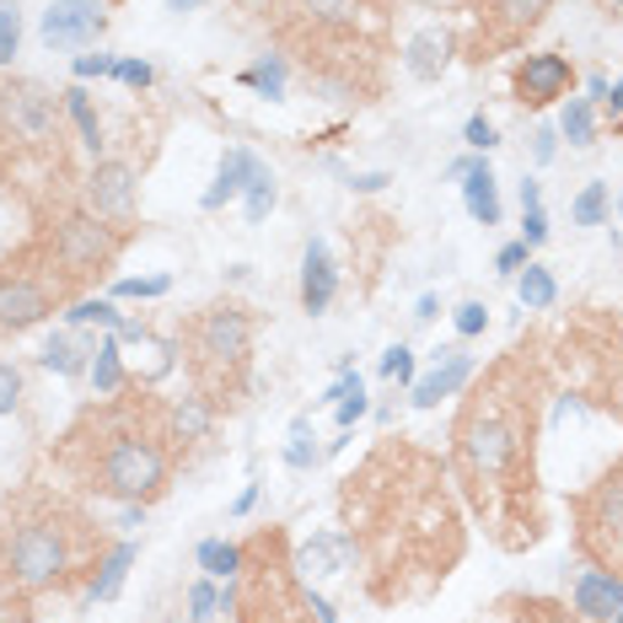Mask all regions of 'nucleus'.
<instances>
[{"label": "nucleus", "mask_w": 623, "mask_h": 623, "mask_svg": "<svg viewBox=\"0 0 623 623\" xmlns=\"http://www.w3.org/2000/svg\"><path fill=\"white\" fill-rule=\"evenodd\" d=\"M447 462L409 441L376 447L355 479H344V533L366 559L376 602H419L462 559L458 500Z\"/></svg>", "instance_id": "1"}, {"label": "nucleus", "mask_w": 623, "mask_h": 623, "mask_svg": "<svg viewBox=\"0 0 623 623\" xmlns=\"http://www.w3.org/2000/svg\"><path fill=\"white\" fill-rule=\"evenodd\" d=\"M538 409L543 361L527 350H505L473 382V393L458 409V425H452L447 473L500 548H533L543 538Z\"/></svg>", "instance_id": "2"}, {"label": "nucleus", "mask_w": 623, "mask_h": 623, "mask_svg": "<svg viewBox=\"0 0 623 623\" xmlns=\"http://www.w3.org/2000/svg\"><path fill=\"white\" fill-rule=\"evenodd\" d=\"M178 441L167 409L151 393L135 398H97V409H86L65 441L54 447V468L82 484L86 495L119 500V505H151L167 495L172 468H178Z\"/></svg>", "instance_id": "3"}, {"label": "nucleus", "mask_w": 623, "mask_h": 623, "mask_svg": "<svg viewBox=\"0 0 623 623\" xmlns=\"http://www.w3.org/2000/svg\"><path fill=\"white\" fill-rule=\"evenodd\" d=\"M103 554L108 538L97 522L60 495H22L11 505V522H0V576L17 597L92 581Z\"/></svg>", "instance_id": "4"}, {"label": "nucleus", "mask_w": 623, "mask_h": 623, "mask_svg": "<svg viewBox=\"0 0 623 623\" xmlns=\"http://www.w3.org/2000/svg\"><path fill=\"white\" fill-rule=\"evenodd\" d=\"M54 178H71L65 97L33 76H0V183L49 210L65 205Z\"/></svg>", "instance_id": "5"}, {"label": "nucleus", "mask_w": 623, "mask_h": 623, "mask_svg": "<svg viewBox=\"0 0 623 623\" xmlns=\"http://www.w3.org/2000/svg\"><path fill=\"white\" fill-rule=\"evenodd\" d=\"M178 355H183V366L194 376V393H205L215 409L237 404V393H243L248 366H253V312L243 301H210V307H200L183 323Z\"/></svg>", "instance_id": "6"}, {"label": "nucleus", "mask_w": 623, "mask_h": 623, "mask_svg": "<svg viewBox=\"0 0 623 623\" xmlns=\"http://www.w3.org/2000/svg\"><path fill=\"white\" fill-rule=\"evenodd\" d=\"M82 296L71 291V280L60 275L54 253L43 248V237L22 243L17 253L0 258V339L39 329L43 318H54L60 307H71Z\"/></svg>", "instance_id": "7"}, {"label": "nucleus", "mask_w": 623, "mask_h": 623, "mask_svg": "<svg viewBox=\"0 0 623 623\" xmlns=\"http://www.w3.org/2000/svg\"><path fill=\"white\" fill-rule=\"evenodd\" d=\"M43 248L54 253V264H60V275L71 280V291L82 296L86 286H97L114 264H119V253H125L129 237H119L114 226H103L97 215L86 205H54L43 215Z\"/></svg>", "instance_id": "8"}, {"label": "nucleus", "mask_w": 623, "mask_h": 623, "mask_svg": "<svg viewBox=\"0 0 623 623\" xmlns=\"http://www.w3.org/2000/svg\"><path fill=\"white\" fill-rule=\"evenodd\" d=\"M570 516H576V543L597 570L623 576V462H613L591 490L570 495Z\"/></svg>", "instance_id": "9"}, {"label": "nucleus", "mask_w": 623, "mask_h": 623, "mask_svg": "<svg viewBox=\"0 0 623 623\" xmlns=\"http://www.w3.org/2000/svg\"><path fill=\"white\" fill-rule=\"evenodd\" d=\"M82 205L119 237H135L140 232V167L129 157H97L82 178Z\"/></svg>", "instance_id": "10"}, {"label": "nucleus", "mask_w": 623, "mask_h": 623, "mask_svg": "<svg viewBox=\"0 0 623 623\" xmlns=\"http://www.w3.org/2000/svg\"><path fill=\"white\" fill-rule=\"evenodd\" d=\"M548 11H554V0H468V17H473L468 60H495L500 49H511L533 28H543Z\"/></svg>", "instance_id": "11"}, {"label": "nucleus", "mask_w": 623, "mask_h": 623, "mask_svg": "<svg viewBox=\"0 0 623 623\" xmlns=\"http://www.w3.org/2000/svg\"><path fill=\"white\" fill-rule=\"evenodd\" d=\"M108 33V6L103 0H54L39 17L43 49H92Z\"/></svg>", "instance_id": "12"}, {"label": "nucleus", "mask_w": 623, "mask_h": 623, "mask_svg": "<svg viewBox=\"0 0 623 623\" xmlns=\"http://www.w3.org/2000/svg\"><path fill=\"white\" fill-rule=\"evenodd\" d=\"M511 92H516L522 108H548L554 97L576 92V65H570L565 54H554V49L527 54V60L516 65V76H511Z\"/></svg>", "instance_id": "13"}, {"label": "nucleus", "mask_w": 623, "mask_h": 623, "mask_svg": "<svg viewBox=\"0 0 623 623\" xmlns=\"http://www.w3.org/2000/svg\"><path fill=\"white\" fill-rule=\"evenodd\" d=\"M361 0H291V22L296 33H301V43H329L339 39V33H355L361 28Z\"/></svg>", "instance_id": "14"}, {"label": "nucleus", "mask_w": 623, "mask_h": 623, "mask_svg": "<svg viewBox=\"0 0 623 623\" xmlns=\"http://www.w3.org/2000/svg\"><path fill=\"white\" fill-rule=\"evenodd\" d=\"M473 372H479V361L462 350V344H447V350H436V366H430V376H419L415 382V409H436L441 398H458L462 387L473 382Z\"/></svg>", "instance_id": "15"}, {"label": "nucleus", "mask_w": 623, "mask_h": 623, "mask_svg": "<svg viewBox=\"0 0 623 623\" xmlns=\"http://www.w3.org/2000/svg\"><path fill=\"white\" fill-rule=\"evenodd\" d=\"M570 608L586 623H613V613L623 608V576L586 565L581 576H576V586H570Z\"/></svg>", "instance_id": "16"}, {"label": "nucleus", "mask_w": 623, "mask_h": 623, "mask_svg": "<svg viewBox=\"0 0 623 623\" xmlns=\"http://www.w3.org/2000/svg\"><path fill=\"white\" fill-rule=\"evenodd\" d=\"M333 296H339V264H333L329 243L312 237L307 253H301V312L323 318V312L333 307Z\"/></svg>", "instance_id": "17"}, {"label": "nucleus", "mask_w": 623, "mask_h": 623, "mask_svg": "<svg viewBox=\"0 0 623 623\" xmlns=\"http://www.w3.org/2000/svg\"><path fill=\"white\" fill-rule=\"evenodd\" d=\"M350 559H355V538H350L344 527H333V533H318V538L296 554L291 570L301 576V581H318V576H339V570H350Z\"/></svg>", "instance_id": "18"}, {"label": "nucleus", "mask_w": 623, "mask_h": 623, "mask_svg": "<svg viewBox=\"0 0 623 623\" xmlns=\"http://www.w3.org/2000/svg\"><path fill=\"white\" fill-rule=\"evenodd\" d=\"M452 49H458V39H452L447 28H425V33H415L409 49H404V71H409L415 82H436V76L452 65Z\"/></svg>", "instance_id": "19"}, {"label": "nucleus", "mask_w": 623, "mask_h": 623, "mask_svg": "<svg viewBox=\"0 0 623 623\" xmlns=\"http://www.w3.org/2000/svg\"><path fill=\"white\" fill-rule=\"evenodd\" d=\"M253 167H258V157H253L248 146H232V151L221 157V167H215V183L205 189L200 210H221L226 200H243V189H248Z\"/></svg>", "instance_id": "20"}, {"label": "nucleus", "mask_w": 623, "mask_h": 623, "mask_svg": "<svg viewBox=\"0 0 623 623\" xmlns=\"http://www.w3.org/2000/svg\"><path fill=\"white\" fill-rule=\"evenodd\" d=\"M462 205L479 226H500V189H495V167L484 157H473V167L462 172Z\"/></svg>", "instance_id": "21"}, {"label": "nucleus", "mask_w": 623, "mask_h": 623, "mask_svg": "<svg viewBox=\"0 0 623 623\" xmlns=\"http://www.w3.org/2000/svg\"><path fill=\"white\" fill-rule=\"evenodd\" d=\"M60 97H65V119H71V129H76V140H82L92 157H103V151H108V135H103V114H97L92 92H86L82 82H71Z\"/></svg>", "instance_id": "22"}, {"label": "nucleus", "mask_w": 623, "mask_h": 623, "mask_svg": "<svg viewBox=\"0 0 623 623\" xmlns=\"http://www.w3.org/2000/svg\"><path fill=\"white\" fill-rule=\"evenodd\" d=\"M82 329H60V333H49V344H43V355H39V366L43 372H60V376H82L86 366H92V339H76Z\"/></svg>", "instance_id": "23"}, {"label": "nucleus", "mask_w": 623, "mask_h": 623, "mask_svg": "<svg viewBox=\"0 0 623 623\" xmlns=\"http://www.w3.org/2000/svg\"><path fill=\"white\" fill-rule=\"evenodd\" d=\"M140 559V548L135 543H108V554H103V565H97V576L86 581V597L92 602H114L119 591H125V576H129V565Z\"/></svg>", "instance_id": "24"}, {"label": "nucleus", "mask_w": 623, "mask_h": 623, "mask_svg": "<svg viewBox=\"0 0 623 623\" xmlns=\"http://www.w3.org/2000/svg\"><path fill=\"white\" fill-rule=\"evenodd\" d=\"M86 376H92V393L97 398H119L129 387V372H125V350H119V339L108 333V339H97V350H92V366H86Z\"/></svg>", "instance_id": "25"}, {"label": "nucleus", "mask_w": 623, "mask_h": 623, "mask_svg": "<svg viewBox=\"0 0 623 623\" xmlns=\"http://www.w3.org/2000/svg\"><path fill=\"white\" fill-rule=\"evenodd\" d=\"M248 565V548L243 543H226V538H205L200 543V570L210 581H237Z\"/></svg>", "instance_id": "26"}, {"label": "nucleus", "mask_w": 623, "mask_h": 623, "mask_svg": "<svg viewBox=\"0 0 623 623\" xmlns=\"http://www.w3.org/2000/svg\"><path fill=\"white\" fill-rule=\"evenodd\" d=\"M286 76H291V60H286V54H258L237 82L253 86V92L269 97V103H280V97H286Z\"/></svg>", "instance_id": "27"}, {"label": "nucleus", "mask_w": 623, "mask_h": 623, "mask_svg": "<svg viewBox=\"0 0 623 623\" xmlns=\"http://www.w3.org/2000/svg\"><path fill=\"white\" fill-rule=\"evenodd\" d=\"M516 296H522V307H527V312H548V307L559 301V280H554V269L533 258V264L516 275Z\"/></svg>", "instance_id": "28"}, {"label": "nucleus", "mask_w": 623, "mask_h": 623, "mask_svg": "<svg viewBox=\"0 0 623 623\" xmlns=\"http://www.w3.org/2000/svg\"><path fill=\"white\" fill-rule=\"evenodd\" d=\"M92 323L114 333L119 323H125V312H119L108 296H82V301H71V307H65V329H92Z\"/></svg>", "instance_id": "29"}, {"label": "nucleus", "mask_w": 623, "mask_h": 623, "mask_svg": "<svg viewBox=\"0 0 623 623\" xmlns=\"http://www.w3.org/2000/svg\"><path fill=\"white\" fill-rule=\"evenodd\" d=\"M559 135H565L576 151L597 146V108H591L586 97H570V103H565V114H559Z\"/></svg>", "instance_id": "30"}, {"label": "nucleus", "mask_w": 623, "mask_h": 623, "mask_svg": "<svg viewBox=\"0 0 623 623\" xmlns=\"http://www.w3.org/2000/svg\"><path fill=\"white\" fill-rule=\"evenodd\" d=\"M280 205V189H275V172L258 162L248 178V189H243V210H248V221L258 226V221H269V210Z\"/></svg>", "instance_id": "31"}, {"label": "nucleus", "mask_w": 623, "mask_h": 623, "mask_svg": "<svg viewBox=\"0 0 623 623\" xmlns=\"http://www.w3.org/2000/svg\"><path fill=\"white\" fill-rule=\"evenodd\" d=\"M318 458H323V452H318V436H312V415H296L291 441H286V462H291V468H312Z\"/></svg>", "instance_id": "32"}, {"label": "nucleus", "mask_w": 623, "mask_h": 623, "mask_svg": "<svg viewBox=\"0 0 623 623\" xmlns=\"http://www.w3.org/2000/svg\"><path fill=\"white\" fill-rule=\"evenodd\" d=\"M570 221L576 226H602L608 221V183H586L576 194V205H570Z\"/></svg>", "instance_id": "33"}, {"label": "nucleus", "mask_w": 623, "mask_h": 623, "mask_svg": "<svg viewBox=\"0 0 623 623\" xmlns=\"http://www.w3.org/2000/svg\"><path fill=\"white\" fill-rule=\"evenodd\" d=\"M17 49H22V11L17 0H0V71L17 60Z\"/></svg>", "instance_id": "34"}, {"label": "nucleus", "mask_w": 623, "mask_h": 623, "mask_svg": "<svg viewBox=\"0 0 623 623\" xmlns=\"http://www.w3.org/2000/svg\"><path fill=\"white\" fill-rule=\"evenodd\" d=\"M215 613H221V591H215V581L205 576V581L189 586V619H194V623H210Z\"/></svg>", "instance_id": "35"}, {"label": "nucleus", "mask_w": 623, "mask_h": 623, "mask_svg": "<svg viewBox=\"0 0 623 623\" xmlns=\"http://www.w3.org/2000/svg\"><path fill=\"white\" fill-rule=\"evenodd\" d=\"M167 291H172L167 275H146V280H119V286H114L119 301H157V296H167Z\"/></svg>", "instance_id": "36"}, {"label": "nucleus", "mask_w": 623, "mask_h": 623, "mask_svg": "<svg viewBox=\"0 0 623 623\" xmlns=\"http://www.w3.org/2000/svg\"><path fill=\"white\" fill-rule=\"evenodd\" d=\"M382 376H387V382H398V387H404V382H415V350H409V344H393V350L382 355Z\"/></svg>", "instance_id": "37"}, {"label": "nucleus", "mask_w": 623, "mask_h": 623, "mask_svg": "<svg viewBox=\"0 0 623 623\" xmlns=\"http://www.w3.org/2000/svg\"><path fill=\"white\" fill-rule=\"evenodd\" d=\"M71 71H76V82L86 86V82H103V76H114V71H119V60L97 49V54H76V65H71Z\"/></svg>", "instance_id": "38"}, {"label": "nucleus", "mask_w": 623, "mask_h": 623, "mask_svg": "<svg viewBox=\"0 0 623 623\" xmlns=\"http://www.w3.org/2000/svg\"><path fill=\"white\" fill-rule=\"evenodd\" d=\"M452 323H458V339H479V333L490 329V307L484 301H462Z\"/></svg>", "instance_id": "39"}, {"label": "nucleus", "mask_w": 623, "mask_h": 623, "mask_svg": "<svg viewBox=\"0 0 623 623\" xmlns=\"http://www.w3.org/2000/svg\"><path fill=\"white\" fill-rule=\"evenodd\" d=\"M462 140H468V151H473V157H484V151H495V146H500L495 125H490L484 114H473V119H468V129H462Z\"/></svg>", "instance_id": "40"}, {"label": "nucleus", "mask_w": 623, "mask_h": 623, "mask_svg": "<svg viewBox=\"0 0 623 623\" xmlns=\"http://www.w3.org/2000/svg\"><path fill=\"white\" fill-rule=\"evenodd\" d=\"M527 264H533V248H527L522 237H516V243H505V248L495 253V269H500V275H522Z\"/></svg>", "instance_id": "41"}, {"label": "nucleus", "mask_w": 623, "mask_h": 623, "mask_svg": "<svg viewBox=\"0 0 623 623\" xmlns=\"http://www.w3.org/2000/svg\"><path fill=\"white\" fill-rule=\"evenodd\" d=\"M17 398H22V366L0 361V415H11V409H17Z\"/></svg>", "instance_id": "42"}, {"label": "nucleus", "mask_w": 623, "mask_h": 623, "mask_svg": "<svg viewBox=\"0 0 623 623\" xmlns=\"http://www.w3.org/2000/svg\"><path fill=\"white\" fill-rule=\"evenodd\" d=\"M114 82H125L129 92H146V86L157 82V71H151L146 60H119V71H114Z\"/></svg>", "instance_id": "43"}, {"label": "nucleus", "mask_w": 623, "mask_h": 623, "mask_svg": "<svg viewBox=\"0 0 623 623\" xmlns=\"http://www.w3.org/2000/svg\"><path fill=\"white\" fill-rule=\"evenodd\" d=\"M366 409H372V404H366V393H350L344 404H333V419H339V430H355V425L366 419Z\"/></svg>", "instance_id": "44"}, {"label": "nucleus", "mask_w": 623, "mask_h": 623, "mask_svg": "<svg viewBox=\"0 0 623 623\" xmlns=\"http://www.w3.org/2000/svg\"><path fill=\"white\" fill-rule=\"evenodd\" d=\"M522 243H527V248H543V243H548V215H543V210H522Z\"/></svg>", "instance_id": "45"}, {"label": "nucleus", "mask_w": 623, "mask_h": 623, "mask_svg": "<svg viewBox=\"0 0 623 623\" xmlns=\"http://www.w3.org/2000/svg\"><path fill=\"white\" fill-rule=\"evenodd\" d=\"M350 393H366V382H361V372H344L339 382H333L329 393H323V404H344Z\"/></svg>", "instance_id": "46"}, {"label": "nucleus", "mask_w": 623, "mask_h": 623, "mask_svg": "<svg viewBox=\"0 0 623 623\" xmlns=\"http://www.w3.org/2000/svg\"><path fill=\"white\" fill-rule=\"evenodd\" d=\"M554 151H559V135H554V129H538V135H533V157H538V162H554Z\"/></svg>", "instance_id": "47"}, {"label": "nucleus", "mask_w": 623, "mask_h": 623, "mask_svg": "<svg viewBox=\"0 0 623 623\" xmlns=\"http://www.w3.org/2000/svg\"><path fill=\"white\" fill-rule=\"evenodd\" d=\"M387 183H393L387 172H361V178H355L350 189H361V194H376V189H387Z\"/></svg>", "instance_id": "48"}, {"label": "nucleus", "mask_w": 623, "mask_h": 623, "mask_svg": "<svg viewBox=\"0 0 623 623\" xmlns=\"http://www.w3.org/2000/svg\"><path fill=\"white\" fill-rule=\"evenodd\" d=\"M608 76H586V103H591V108H597V103H608Z\"/></svg>", "instance_id": "49"}, {"label": "nucleus", "mask_w": 623, "mask_h": 623, "mask_svg": "<svg viewBox=\"0 0 623 623\" xmlns=\"http://www.w3.org/2000/svg\"><path fill=\"white\" fill-rule=\"evenodd\" d=\"M522 210H543V189H538V178H522Z\"/></svg>", "instance_id": "50"}, {"label": "nucleus", "mask_w": 623, "mask_h": 623, "mask_svg": "<svg viewBox=\"0 0 623 623\" xmlns=\"http://www.w3.org/2000/svg\"><path fill=\"white\" fill-rule=\"evenodd\" d=\"M602 108H608V114H613V125H619V119H623V82L608 86V103H602Z\"/></svg>", "instance_id": "51"}, {"label": "nucleus", "mask_w": 623, "mask_h": 623, "mask_svg": "<svg viewBox=\"0 0 623 623\" xmlns=\"http://www.w3.org/2000/svg\"><path fill=\"white\" fill-rule=\"evenodd\" d=\"M253 500H258V484H248V490L237 495V505H232V516H248V511H253Z\"/></svg>", "instance_id": "52"}, {"label": "nucleus", "mask_w": 623, "mask_h": 623, "mask_svg": "<svg viewBox=\"0 0 623 623\" xmlns=\"http://www.w3.org/2000/svg\"><path fill=\"white\" fill-rule=\"evenodd\" d=\"M591 6H597L608 22H623V0H591Z\"/></svg>", "instance_id": "53"}, {"label": "nucleus", "mask_w": 623, "mask_h": 623, "mask_svg": "<svg viewBox=\"0 0 623 623\" xmlns=\"http://www.w3.org/2000/svg\"><path fill=\"white\" fill-rule=\"evenodd\" d=\"M436 307H441V301H436V296H419L415 318H419V323H430V318H436Z\"/></svg>", "instance_id": "54"}, {"label": "nucleus", "mask_w": 623, "mask_h": 623, "mask_svg": "<svg viewBox=\"0 0 623 623\" xmlns=\"http://www.w3.org/2000/svg\"><path fill=\"white\" fill-rule=\"evenodd\" d=\"M205 0H167V11H200Z\"/></svg>", "instance_id": "55"}, {"label": "nucleus", "mask_w": 623, "mask_h": 623, "mask_svg": "<svg viewBox=\"0 0 623 623\" xmlns=\"http://www.w3.org/2000/svg\"><path fill=\"white\" fill-rule=\"evenodd\" d=\"M613 623H623V608H619V613H613Z\"/></svg>", "instance_id": "56"}, {"label": "nucleus", "mask_w": 623, "mask_h": 623, "mask_svg": "<svg viewBox=\"0 0 623 623\" xmlns=\"http://www.w3.org/2000/svg\"><path fill=\"white\" fill-rule=\"evenodd\" d=\"M619 215H623V194H619Z\"/></svg>", "instance_id": "57"}, {"label": "nucleus", "mask_w": 623, "mask_h": 623, "mask_svg": "<svg viewBox=\"0 0 623 623\" xmlns=\"http://www.w3.org/2000/svg\"><path fill=\"white\" fill-rule=\"evenodd\" d=\"M167 623H178V619H167Z\"/></svg>", "instance_id": "58"}]
</instances>
